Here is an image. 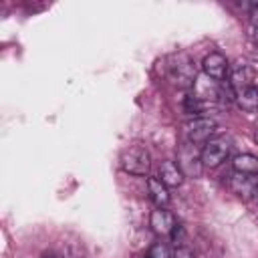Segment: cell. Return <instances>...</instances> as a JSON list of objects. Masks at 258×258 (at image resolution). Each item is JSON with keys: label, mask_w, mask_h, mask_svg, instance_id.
Returning <instances> with one entry per match:
<instances>
[{"label": "cell", "mask_w": 258, "mask_h": 258, "mask_svg": "<svg viewBox=\"0 0 258 258\" xmlns=\"http://www.w3.org/2000/svg\"><path fill=\"white\" fill-rule=\"evenodd\" d=\"M185 139L194 145H204L210 137L216 133V121L210 117H194L187 123H183Z\"/></svg>", "instance_id": "obj_3"}, {"label": "cell", "mask_w": 258, "mask_h": 258, "mask_svg": "<svg viewBox=\"0 0 258 258\" xmlns=\"http://www.w3.org/2000/svg\"><path fill=\"white\" fill-rule=\"evenodd\" d=\"M169 75L173 79V83H177L179 87H194L198 73H196V64L191 62L189 56L185 54H177L173 56V62L169 64Z\"/></svg>", "instance_id": "obj_4"}, {"label": "cell", "mask_w": 258, "mask_h": 258, "mask_svg": "<svg viewBox=\"0 0 258 258\" xmlns=\"http://www.w3.org/2000/svg\"><path fill=\"white\" fill-rule=\"evenodd\" d=\"M149 226L151 230L157 234V236H167L175 230V218L171 212H167L165 208H157L151 212V218H149Z\"/></svg>", "instance_id": "obj_9"}, {"label": "cell", "mask_w": 258, "mask_h": 258, "mask_svg": "<svg viewBox=\"0 0 258 258\" xmlns=\"http://www.w3.org/2000/svg\"><path fill=\"white\" fill-rule=\"evenodd\" d=\"M230 147H232V143H230L228 137H224V135L210 137L202 147V163H204V167H210V169L220 167L226 161V157L230 153Z\"/></svg>", "instance_id": "obj_2"}, {"label": "cell", "mask_w": 258, "mask_h": 258, "mask_svg": "<svg viewBox=\"0 0 258 258\" xmlns=\"http://www.w3.org/2000/svg\"><path fill=\"white\" fill-rule=\"evenodd\" d=\"M202 69H204L206 77L214 79L216 83H222L230 73V62L222 52H210V54L204 56Z\"/></svg>", "instance_id": "obj_6"}, {"label": "cell", "mask_w": 258, "mask_h": 258, "mask_svg": "<svg viewBox=\"0 0 258 258\" xmlns=\"http://www.w3.org/2000/svg\"><path fill=\"white\" fill-rule=\"evenodd\" d=\"M171 258H194V252H191L189 248H185V246H177V248L173 250Z\"/></svg>", "instance_id": "obj_16"}, {"label": "cell", "mask_w": 258, "mask_h": 258, "mask_svg": "<svg viewBox=\"0 0 258 258\" xmlns=\"http://www.w3.org/2000/svg\"><path fill=\"white\" fill-rule=\"evenodd\" d=\"M254 79H256V73H254V69H252L250 64H246V62L234 64V67L230 69V73H228V83H230V87L234 89V93L240 91V89L252 87V85H254Z\"/></svg>", "instance_id": "obj_7"}, {"label": "cell", "mask_w": 258, "mask_h": 258, "mask_svg": "<svg viewBox=\"0 0 258 258\" xmlns=\"http://www.w3.org/2000/svg\"><path fill=\"white\" fill-rule=\"evenodd\" d=\"M232 167L236 173H244V175H258V157L252 153H240L234 157Z\"/></svg>", "instance_id": "obj_14"}, {"label": "cell", "mask_w": 258, "mask_h": 258, "mask_svg": "<svg viewBox=\"0 0 258 258\" xmlns=\"http://www.w3.org/2000/svg\"><path fill=\"white\" fill-rule=\"evenodd\" d=\"M252 40L258 44V24H256V28H254V32H252Z\"/></svg>", "instance_id": "obj_17"}, {"label": "cell", "mask_w": 258, "mask_h": 258, "mask_svg": "<svg viewBox=\"0 0 258 258\" xmlns=\"http://www.w3.org/2000/svg\"><path fill=\"white\" fill-rule=\"evenodd\" d=\"M147 191H149V198L151 202L157 206V208H165L169 204V191H167V185L157 179V177H149L147 179Z\"/></svg>", "instance_id": "obj_13"}, {"label": "cell", "mask_w": 258, "mask_h": 258, "mask_svg": "<svg viewBox=\"0 0 258 258\" xmlns=\"http://www.w3.org/2000/svg\"><path fill=\"white\" fill-rule=\"evenodd\" d=\"M256 183L258 179H254V175H244V173H236L232 175L230 179V187L236 196L248 200V198H254V189H256Z\"/></svg>", "instance_id": "obj_10"}, {"label": "cell", "mask_w": 258, "mask_h": 258, "mask_svg": "<svg viewBox=\"0 0 258 258\" xmlns=\"http://www.w3.org/2000/svg\"><path fill=\"white\" fill-rule=\"evenodd\" d=\"M177 165L179 169L183 171V175L187 177H198L200 171H202V151L198 149V145L194 143H183L181 149H179V155H177Z\"/></svg>", "instance_id": "obj_5"}, {"label": "cell", "mask_w": 258, "mask_h": 258, "mask_svg": "<svg viewBox=\"0 0 258 258\" xmlns=\"http://www.w3.org/2000/svg\"><path fill=\"white\" fill-rule=\"evenodd\" d=\"M252 14H254V20H256V24H258V4L254 6V12H252Z\"/></svg>", "instance_id": "obj_18"}, {"label": "cell", "mask_w": 258, "mask_h": 258, "mask_svg": "<svg viewBox=\"0 0 258 258\" xmlns=\"http://www.w3.org/2000/svg\"><path fill=\"white\" fill-rule=\"evenodd\" d=\"M145 258H171V256H169L167 246H165L163 242H155V244L149 248V252H147Z\"/></svg>", "instance_id": "obj_15"}, {"label": "cell", "mask_w": 258, "mask_h": 258, "mask_svg": "<svg viewBox=\"0 0 258 258\" xmlns=\"http://www.w3.org/2000/svg\"><path fill=\"white\" fill-rule=\"evenodd\" d=\"M234 101L238 103V107H240L242 111H246V113H256V111H258V87L252 85V87H246V89L236 91Z\"/></svg>", "instance_id": "obj_12"}, {"label": "cell", "mask_w": 258, "mask_h": 258, "mask_svg": "<svg viewBox=\"0 0 258 258\" xmlns=\"http://www.w3.org/2000/svg\"><path fill=\"white\" fill-rule=\"evenodd\" d=\"M119 163H121V169L131 175H147L151 167V155L145 145L135 143L121 151Z\"/></svg>", "instance_id": "obj_1"}, {"label": "cell", "mask_w": 258, "mask_h": 258, "mask_svg": "<svg viewBox=\"0 0 258 258\" xmlns=\"http://www.w3.org/2000/svg\"><path fill=\"white\" fill-rule=\"evenodd\" d=\"M183 171L179 169V165L177 163H173V161H163L161 165H159V179L167 185V187H179L181 183H183Z\"/></svg>", "instance_id": "obj_11"}, {"label": "cell", "mask_w": 258, "mask_h": 258, "mask_svg": "<svg viewBox=\"0 0 258 258\" xmlns=\"http://www.w3.org/2000/svg\"><path fill=\"white\" fill-rule=\"evenodd\" d=\"M256 139H258V123H256Z\"/></svg>", "instance_id": "obj_20"}, {"label": "cell", "mask_w": 258, "mask_h": 258, "mask_svg": "<svg viewBox=\"0 0 258 258\" xmlns=\"http://www.w3.org/2000/svg\"><path fill=\"white\" fill-rule=\"evenodd\" d=\"M194 97L202 103L204 101H216V99L222 97V87L214 79H210L206 75H200L194 83Z\"/></svg>", "instance_id": "obj_8"}, {"label": "cell", "mask_w": 258, "mask_h": 258, "mask_svg": "<svg viewBox=\"0 0 258 258\" xmlns=\"http://www.w3.org/2000/svg\"><path fill=\"white\" fill-rule=\"evenodd\" d=\"M254 200L258 202V183H256V189H254Z\"/></svg>", "instance_id": "obj_19"}]
</instances>
